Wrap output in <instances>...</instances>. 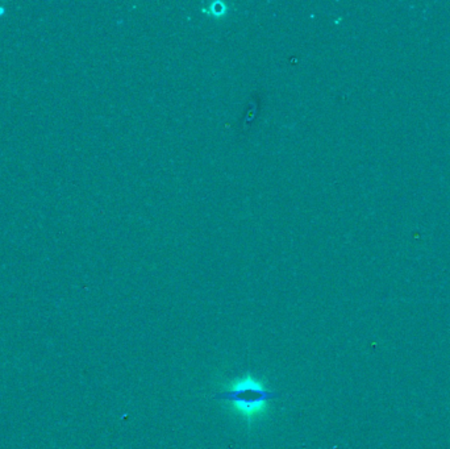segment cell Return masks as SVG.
Wrapping results in <instances>:
<instances>
[{"label": "cell", "mask_w": 450, "mask_h": 449, "mask_svg": "<svg viewBox=\"0 0 450 449\" xmlns=\"http://www.w3.org/2000/svg\"><path fill=\"white\" fill-rule=\"evenodd\" d=\"M279 394L276 391L267 390L258 381L253 378H243L237 381L229 390L217 393L216 399L229 400L245 418H253L269 400L278 398Z\"/></svg>", "instance_id": "cell-1"}]
</instances>
